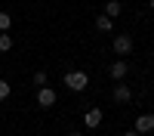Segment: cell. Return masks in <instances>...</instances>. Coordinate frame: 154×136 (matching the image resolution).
<instances>
[{
  "mask_svg": "<svg viewBox=\"0 0 154 136\" xmlns=\"http://www.w3.org/2000/svg\"><path fill=\"white\" fill-rule=\"evenodd\" d=\"M62 81H65V87H68V90H74V93H83L86 87H89V74L77 68V71H68Z\"/></svg>",
  "mask_w": 154,
  "mask_h": 136,
  "instance_id": "6da1fadb",
  "label": "cell"
},
{
  "mask_svg": "<svg viewBox=\"0 0 154 136\" xmlns=\"http://www.w3.org/2000/svg\"><path fill=\"white\" fill-rule=\"evenodd\" d=\"M68 136H83V133H77V130H74V133H68Z\"/></svg>",
  "mask_w": 154,
  "mask_h": 136,
  "instance_id": "9a60e30c",
  "label": "cell"
},
{
  "mask_svg": "<svg viewBox=\"0 0 154 136\" xmlns=\"http://www.w3.org/2000/svg\"><path fill=\"white\" fill-rule=\"evenodd\" d=\"M123 136H142V133H139V130H136V127H133V130H126V133H123Z\"/></svg>",
  "mask_w": 154,
  "mask_h": 136,
  "instance_id": "5bb4252c",
  "label": "cell"
},
{
  "mask_svg": "<svg viewBox=\"0 0 154 136\" xmlns=\"http://www.w3.org/2000/svg\"><path fill=\"white\" fill-rule=\"evenodd\" d=\"M120 12H123V3H120V0H108V3H105V16H111V19H117Z\"/></svg>",
  "mask_w": 154,
  "mask_h": 136,
  "instance_id": "ba28073f",
  "label": "cell"
},
{
  "mask_svg": "<svg viewBox=\"0 0 154 136\" xmlns=\"http://www.w3.org/2000/svg\"><path fill=\"white\" fill-rule=\"evenodd\" d=\"M114 53L117 56H130L133 53V37L130 34H117L114 37Z\"/></svg>",
  "mask_w": 154,
  "mask_h": 136,
  "instance_id": "277c9868",
  "label": "cell"
},
{
  "mask_svg": "<svg viewBox=\"0 0 154 136\" xmlns=\"http://www.w3.org/2000/svg\"><path fill=\"white\" fill-rule=\"evenodd\" d=\"M9 49H12V34L0 31V53H9Z\"/></svg>",
  "mask_w": 154,
  "mask_h": 136,
  "instance_id": "30bf717a",
  "label": "cell"
},
{
  "mask_svg": "<svg viewBox=\"0 0 154 136\" xmlns=\"http://www.w3.org/2000/svg\"><path fill=\"white\" fill-rule=\"evenodd\" d=\"M111 96H114V102L126 105V102H130V99H133V90H130V87H126L123 81H117V84H114V90H111Z\"/></svg>",
  "mask_w": 154,
  "mask_h": 136,
  "instance_id": "5b68a950",
  "label": "cell"
},
{
  "mask_svg": "<svg viewBox=\"0 0 154 136\" xmlns=\"http://www.w3.org/2000/svg\"><path fill=\"white\" fill-rule=\"evenodd\" d=\"M151 9H154V0H151Z\"/></svg>",
  "mask_w": 154,
  "mask_h": 136,
  "instance_id": "2e32d148",
  "label": "cell"
},
{
  "mask_svg": "<svg viewBox=\"0 0 154 136\" xmlns=\"http://www.w3.org/2000/svg\"><path fill=\"white\" fill-rule=\"evenodd\" d=\"M31 84L37 87V90H40V87H46V84H49V77H46V71H34V77H31Z\"/></svg>",
  "mask_w": 154,
  "mask_h": 136,
  "instance_id": "8fae6325",
  "label": "cell"
},
{
  "mask_svg": "<svg viewBox=\"0 0 154 136\" xmlns=\"http://www.w3.org/2000/svg\"><path fill=\"white\" fill-rule=\"evenodd\" d=\"M96 28H99V31H111V28H114V19L105 16V12H99V16H96Z\"/></svg>",
  "mask_w": 154,
  "mask_h": 136,
  "instance_id": "9c48e42d",
  "label": "cell"
},
{
  "mask_svg": "<svg viewBox=\"0 0 154 136\" xmlns=\"http://www.w3.org/2000/svg\"><path fill=\"white\" fill-rule=\"evenodd\" d=\"M126 71H130L126 59H117V62H111V68H108V74H111L114 81H123V77H126Z\"/></svg>",
  "mask_w": 154,
  "mask_h": 136,
  "instance_id": "8992f818",
  "label": "cell"
},
{
  "mask_svg": "<svg viewBox=\"0 0 154 136\" xmlns=\"http://www.w3.org/2000/svg\"><path fill=\"white\" fill-rule=\"evenodd\" d=\"M102 118H105V115H102V108H99V105L86 108V115H83V127H86V130H96L99 124H102Z\"/></svg>",
  "mask_w": 154,
  "mask_h": 136,
  "instance_id": "3957f363",
  "label": "cell"
},
{
  "mask_svg": "<svg viewBox=\"0 0 154 136\" xmlns=\"http://www.w3.org/2000/svg\"><path fill=\"white\" fill-rule=\"evenodd\" d=\"M12 28V16L9 12H0V31H9Z\"/></svg>",
  "mask_w": 154,
  "mask_h": 136,
  "instance_id": "7c38bea8",
  "label": "cell"
},
{
  "mask_svg": "<svg viewBox=\"0 0 154 136\" xmlns=\"http://www.w3.org/2000/svg\"><path fill=\"white\" fill-rule=\"evenodd\" d=\"M56 99H59V96H56V90H53L49 84L37 90V105H40V108H53V105H56Z\"/></svg>",
  "mask_w": 154,
  "mask_h": 136,
  "instance_id": "7a4b0ae2",
  "label": "cell"
},
{
  "mask_svg": "<svg viewBox=\"0 0 154 136\" xmlns=\"http://www.w3.org/2000/svg\"><path fill=\"white\" fill-rule=\"evenodd\" d=\"M9 93H12L9 81H0V102H3V99H9Z\"/></svg>",
  "mask_w": 154,
  "mask_h": 136,
  "instance_id": "4fadbf2b",
  "label": "cell"
},
{
  "mask_svg": "<svg viewBox=\"0 0 154 136\" xmlns=\"http://www.w3.org/2000/svg\"><path fill=\"white\" fill-rule=\"evenodd\" d=\"M136 130L142 133V136L151 133V130H154V115H139V118H136Z\"/></svg>",
  "mask_w": 154,
  "mask_h": 136,
  "instance_id": "52a82bcc",
  "label": "cell"
}]
</instances>
